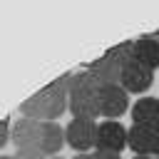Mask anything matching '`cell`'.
<instances>
[{
    "mask_svg": "<svg viewBox=\"0 0 159 159\" xmlns=\"http://www.w3.org/2000/svg\"><path fill=\"white\" fill-rule=\"evenodd\" d=\"M134 159H157V157H134Z\"/></svg>",
    "mask_w": 159,
    "mask_h": 159,
    "instance_id": "obj_18",
    "label": "cell"
},
{
    "mask_svg": "<svg viewBox=\"0 0 159 159\" xmlns=\"http://www.w3.org/2000/svg\"><path fill=\"white\" fill-rule=\"evenodd\" d=\"M0 159H17V157H0Z\"/></svg>",
    "mask_w": 159,
    "mask_h": 159,
    "instance_id": "obj_19",
    "label": "cell"
},
{
    "mask_svg": "<svg viewBox=\"0 0 159 159\" xmlns=\"http://www.w3.org/2000/svg\"><path fill=\"white\" fill-rule=\"evenodd\" d=\"M109 60H114L122 70L127 67V65H132L134 62V40H127V42H119V45H114V47H109L107 52H104Z\"/></svg>",
    "mask_w": 159,
    "mask_h": 159,
    "instance_id": "obj_13",
    "label": "cell"
},
{
    "mask_svg": "<svg viewBox=\"0 0 159 159\" xmlns=\"http://www.w3.org/2000/svg\"><path fill=\"white\" fill-rule=\"evenodd\" d=\"M7 142H12V124H10L7 119H0V149H2Z\"/></svg>",
    "mask_w": 159,
    "mask_h": 159,
    "instance_id": "obj_14",
    "label": "cell"
},
{
    "mask_svg": "<svg viewBox=\"0 0 159 159\" xmlns=\"http://www.w3.org/2000/svg\"><path fill=\"white\" fill-rule=\"evenodd\" d=\"M157 159H159V157H157Z\"/></svg>",
    "mask_w": 159,
    "mask_h": 159,
    "instance_id": "obj_22",
    "label": "cell"
},
{
    "mask_svg": "<svg viewBox=\"0 0 159 159\" xmlns=\"http://www.w3.org/2000/svg\"><path fill=\"white\" fill-rule=\"evenodd\" d=\"M127 147V127L119 124L117 119H104L102 124H97V152H114L122 154V149Z\"/></svg>",
    "mask_w": 159,
    "mask_h": 159,
    "instance_id": "obj_7",
    "label": "cell"
},
{
    "mask_svg": "<svg viewBox=\"0 0 159 159\" xmlns=\"http://www.w3.org/2000/svg\"><path fill=\"white\" fill-rule=\"evenodd\" d=\"M132 119L134 124H152L159 127V99L157 97H142L132 104Z\"/></svg>",
    "mask_w": 159,
    "mask_h": 159,
    "instance_id": "obj_12",
    "label": "cell"
},
{
    "mask_svg": "<svg viewBox=\"0 0 159 159\" xmlns=\"http://www.w3.org/2000/svg\"><path fill=\"white\" fill-rule=\"evenodd\" d=\"M154 37H157V40H159V30H157V32H154Z\"/></svg>",
    "mask_w": 159,
    "mask_h": 159,
    "instance_id": "obj_21",
    "label": "cell"
},
{
    "mask_svg": "<svg viewBox=\"0 0 159 159\" xmlns=\"http://www.w3.org/2000/svg\"><path fill=\"white\" fill-rule=\"evenodd\" d=\"M65 142L75 154H84L97 147V122L94 119H72L65 127Z\"/></svg>",
    "mask_w": 159,
    "mask_h": 159,
    "instance_id": "obj_3",
    "label": "cell"
},
{
    "mask_svg": "<svg viewBox=\"0 0 159 159\" xmlns=\"http://www.w3.org/2000/svg\"><path fill=\"white\" fill-rule=\"evenodd\" d=\"M72 159H94V154L92 152H84V154H75Z\"/></svg>",
    "mask_w": 159,
    "mask_h": 159,
    "instance_id": "obj_17",
    "label": "cell"
},
{
    "mask_svg": "<svg viewBox=\"0 0 159 159\" xmlns=\"http://www.w3.org/2000/svg\"><path fill=\"white\" fill-rule=\"evenodd\" d=\"M119 84H122L129 94H144V92L154 84V72L147 70V67H142L139 62H132V65H127V67L122 70Z\"/></svg>",
    "mask_w": 159,
    "mask_h": 159,
    "instance_id": "obj_8",
    "label": "cell"
},
{
    "mask_svg": "<svg viewBox=\"0 0 159 159\" xmlns=\"http://www.w3.org/2000/svg\"><path fill=\"white\" fill-rule=\"evenodd\" d=\"M99 87L102 84L87 70L70 75L67 99H70V112H72L75 119H94V117H99V104H97Z\"/></svg>",
    "mask_w": 159,
    "mask_h": 159,
    "instance_id": "obj_2",
    "label": "cell"
},
{
    "mask_svg": "<svg viewBox=\"0 0 159 159\" xmlns=\"http://www.w3.org/2000/svg\"><path fill=\"white\" fill-rule=\"evenodd\" d=\"M17 159H45V157L37 152H17Z\"/></svg>",
    "mask_w": 159,
    "mask_h": 159,
    "instance_id": "obj_16",
    "label": "cell"
},
{
    "mask_svg": "<svg viewBox=\"0 0 159 159\" xmlns=\"http://www.w3.org/2000/svg\"><path fill=\"white\" fill-rule=\"evenodd\" d=\"M84 70L92 72V77H94L102 87H104V84H119V80H122V67H119L114 60H109L107 55L92 60Z\"/></svg>",
    "mask_w": 159,
    "mask_h": 159,
    "instance_id": "obj_10",
    "label": "cell"
},
{
    "mask_svg": "<svg viewBox=\"0 0 159 159\" xmlns=\"http://www.w3.org/2000/svg\"><path fill=\"white\" fill-rule=\"evenodd\" d=\"M94 159H122V154H114V152H97V149H94Z\"/></svg>",
    "mask_w": 159,
    "mask_h": 159,
    "instance_id": "obj_15",
    "label": "cell"
},
{
    "mask_svg": "<svg viewBox=\"0 0 159 159\" xmlns=\"http://www.w3.org/2000/svg\"><path fill=\"white\" fill-rule=\"evenodd\" d=\"M97 104H99V117L117 119L129 109V92L122 84H104L99 87Z\"/></svg>",
    "mask_w": 159,
    "mask_h": 159,
    "instance_id": "obj_5",
    "label": "cell"
},
{
    "mask_svg": "<svg viewBox=\"0 0 159 159\" xmlns=\"http://www.w3.org/2000/svg\"><path fill=\"white\" fill-rule=\"evenodd\" d=\"M67 84H70V75H62V77L52 80L50 84H45L40 92H35L30 99H25L20 104L22 117H30V119H37V122H55V119H60L70 109Z\"/></svg>",
    "mask_w": 159,
    "mask_h": 159,
    "instance_id": "obj_1",
    "label": "cell"
},
{
    "mask_svg": "<svg viewBox=\"0 0 159 159\" xmlns=\"http://www.w3.org/2000/svg\"><path fill=\"white\" fill-rule=\"evenodd\" d=\"M127 147L134 157H159V127L132 124L127 129Z\"/></svg>",
    "mask_w": 159,
    "mask_h": 159,
    "instance_id": "obj_4",
    "label": "cell"
},
{
    "mask_svg": "<svg viewBox=\"0 0 159 159\" xmlns=\"http://www.w3.org/2000/svg\"><path fill=\"white\" fill-rule=\"evenodd\" d=\"M65 144H67L65 142V129L57 122H42V139H40L42 157H57Z\"/></svg>",
    "mask_w": 159,
    "mask_h": 159,
    "instance_id": "obj_11",
    "label": "cell"
},
{
    "mask_svg": "<svg viewBox=\"0 0 159 159\" xmlns=\"http://www.w3.org/2000/svg\"><path fill=\"white\" fill-rule=\"evenodd\" d=\"M45 159H62V157H45Z\"/></svg>",
    "mask_w": 159,
    "mask_h": 159,
    "instance_id": "obj_20",
    "label": "cell"
},
{
    "mask_svg": "<svg viewBox=\"0 0 159 159\" xmlns=\"http://www.w3.org/2000/svg\"><path fill=\"white\" fill-rule=\"evenodd\" d=\"M134 62L147 70H159V40L154 35H139L134 40Z\"/></svg>",
    "mask_w": 159,
    "mask_h": 159,
    "instance_id": "obj_9",
    "label": "cell"
},
{
    "mask_svg": "<svg viewBox=\"0 0 159 159\" xmlns=\"http://www.w3.org/2000/svg\"><path fill=\"white\" fill-rule=\"evenodd\" d=\"M40 139H42V122L22 117L12 124V144L17 147V152H40Z\"/></svg>",
    "mask_w": 159,
    "mask_h": 159,
    "instance_id": "obj_6",
    "label": "cell"
}]
</instances>
